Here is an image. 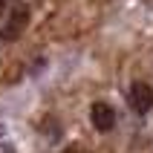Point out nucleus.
Returning a JSON list of instances; mask_svg holds the SVG:
<instances>
[{
    "label": "nucleus",
    "mask_w": 153,
    "mask_h": 153,
    "mask_svg": "<svg viewBox=\"0 0 153 153\" xmlns=\"http://www.w3.org/2000/svg\"><path fill=\"white\" fill-rule=\"evenodd\" d=\"M61 153H78V147H64Z\"/></svg>",
    "instance_id": "nucleus-4"
},
{
    "label": "nucleus",
    "mask_w": 153,
    "mask_h": 153,
    "mask_svg": "<svg viewBox=\"0 0 153 153\" xmlns=\"http://www.w3.org/2000/svg\"><path fill=\"white\" fill-rule=\"evenodd\" d=\"M3 6H6V0H0V9H3Z\"/></svg>",
    "instance_id": "nucleus-5"
},
{
    "label": "nucleus",
    "mask_w": 153,
    "mask_h": 153,
    "mask_svg": "<svg viewBox=\"0 0 153 153\" xmlns=\"http://www.w3.org/2000/svg\"><path fill=\"white\" fill-rule=\"evenodd\" d=\"M127 101L136 113H150L153 110V87L145 84V81H136L127 93Z\"/></svg>",
    "instance_id": "nucleus-1"
},
{
    "label": "nucleus",
    "mask_w": 153,
    "mask_h": 153,
    "mask_svg": "<svg viewBox=\"0 0 153 153\" xmlns=\"http://www.w3.org/2000/svg\"><path fill=\"white\" fill-rule=\"evenodd\" d=\"M90 119H93V127L98 130V133H107V130L116 127V110H113L110 104H93V110H90Z\"/></svg>",
    "instance_id": "nucleus-3"
},
{
    "label": "nucleus",
    "mask_w": 153,
    "mask_h": 153,
    "mask_svg": "<svg viewBox=\"0 0 153 153\" xmlns=\"http://www.w3.org/2000/svg\"><path fill=\"white\" fill-rule=\"evenodd\" d=\"M26 23H29V9L26 6H17L12 15H9L6 26H3V41H17L20 35H23Z\"/></svg>",
    "instance_id": "nucleus-2"
}]
</instances>
